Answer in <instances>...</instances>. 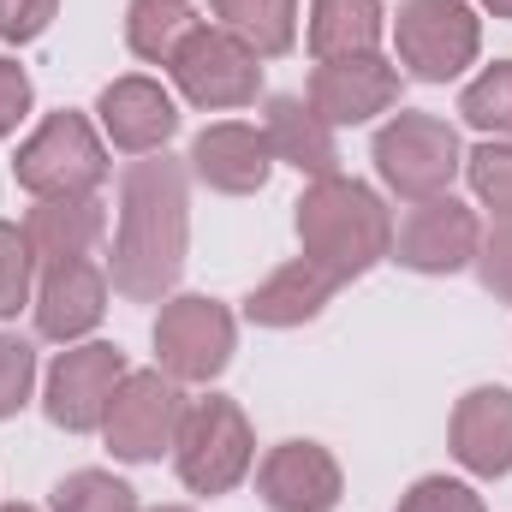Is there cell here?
<instances>
[{
  "label": "cell",
  "mask_w": 512,
  "mask_h": 512,
  "mask_svg": "<svg viewBox=\"0 0 512 512\" xmlns=\"http://www.w3.org/2000/svg\"><path fill=\"white\" fill-rule=\"evenodd\" d=\"M191 239V197H185V161L173 155H137L120 173V233H114V292L131 304H161L185 274Z\"/></svg>",
  "instance_id": "obj_1"
},
{
  "label": "cell",
  "mask_w": 512,
  "mask_h": 512,
  "mask_svg": "<svg viewBox=\"0 0 512 512\" xmlns=\"http://www.w3.org/2000/svg\"><path fill=\"white\" fill-rule=\"evenodd\" d=\"M30 310H36V334H42V340L78 346V340L108 316V274H102L90 256H84V262H60V268L42 274Z\"/></svg>",
  "instance_id": "obj_16"
},
{
  "label": "cell",
  "mask_w": 512,
  "mask_h": 512,
  "mask_svg": "<svg viewBox=\"0 0 512 512\" xmlns=\"http://www.w3.org/2000/svg\"><path fill=\"white\" fill-rule=\"evenodd\" d=\"M96 114H102V137H108L120 155H155V149H167V137L179 131V102H173L155 78H143V72L114 78V84L96 96Z\"/></svg>",
  "instance_id": "obj_15"
},
{
  "label": "cell",
  "mask_w": 512,
  "mask_h": 512,
  "mask_svg": "<svg viewBox=\"0 0 512 512\" xmlns=\"http://www.w3.org/2000/svg\"><path fill=\"white\" fill-rule=\"evenodd\" d=\"M334 292H340V280L328 268H316L310 256H298V262L274 268L245 298V316H251L256 328H304V322H316L328 310Z\"/></svg>",
  "instance_id": "obj_20"
},
{
  "label": "cell",
  "mask_w": 512,
  "mask_h": 512,
  "mask_svg": "<svg viewBox=\"0 0 512 512\" xmlns=\"http://www.w3.org/2000/svg\"><path fill=\"white\" fill-rule=\"evenodd\" d=\"M215 24L233 30L256 60H280L298 42V0H215Z\"/></svg>",
  "instance_id": "obj_22"
},
{
  "label": "cell",
  "mask_w": 512,
  "mask_h": 512,
  "mask_svg": "<svg viewBox=\"0 0 512 512\" xmlns=\"http://www.w3.org/2000/svg\"><path fill=\"white\" fill-rule=\"evenodd\" d=\"M262 137H268L274 161L298 167L304 179H334V173H340L334 126H328L304 96H268V108H262Z\"/></svg>",
  "instance_id": "obj_19"
},
{
  "label": "cell",
  "mask_w": 512,
  "mask_h": 512,
  "mask_svg": "<svg viewBox=\"0 0 512 512\" xmlns=\"http://www.w3.org/2000/svg\"><path fill=\"white\" fill-rule=\"evenodd\" d=\"M155 512H191V507H155Z\"/></svg>",
  "instance_id": "obj_35"
},
{
  "label": "cell",
  "mask_w": 512,
  "mask_h": 512,
  "mask_svg": "<svg viewBox=\"0 0 512 512\" xmlns=\"http://www.w3.org/2000/svg\"><path fill=\"white\" fill-rule=\"evenodd\" d=\"M30 96H36V90H30V78H24V66L0 54V137L18 131V120L30 114Z\"/></svg>",
  "instance_id": "obj_32"
},
{
  "label": "cell",
  "mask_w": 512,
  "mask_h": 512,
  "mask_svg": "<svg viewBox=\"0 0 512 512\" xmlns=\"http://www.w3.org/2000/svg\"><path fill=\"white\" fill-rule=\"evenodd\" d=\"M102 233H108L102 197H36V209L24 215V239H30V251H36L42 268L96 256Z\"/></svg>",
  "instance_id": "obj_18"
},
{
  "label": "cell",
  "mask_w": 512,
  "mask_h": 512,
  "mask_svg": "<svg viewBox=\"0 0 512 512\" xmlns=\"http://www.w3.org/2000/svg\"><path fill=\"white\" fill-rule=\"evenodd\" d=\"M370 155H376V179H382L393 197H405V203L447 197V185L465 167L459 131L447 126L441 114H393L376 131V149Z\"/></svg>",
  "instance_id": "obj_5"
},
{
  "label": "cell",
  "mask_w": 512,
  "mask_h": 512,
  "mask_svg": "<svg viewBox=\"0 0 512 512\" xmlns=\"http://www.w3.org/2000/svg\"><path fill=\"white\" fill-rule=\"evenodd\" d=\"M30 387H36V346L18 334H0V423L30 399Z\"/></svg>",
  "instance_id": "obj_29"
},
{
  "label": "cell",
  "mask_w": 512,
  "mask_h": 512,
  "mask_svg": "<svg viewBox=\"0 0 512 512\" xmlns=\"http://www.w3.org/2000/svg\"><path fill=\"white\" fill-rule=\"evenodd\" d=\"M256 489H262L268 512H334L346 477L322 441H280L256 465Z\"/></svg>",
  "instance_id": "obj_13"
},
{
  "label": "cell",
  "mask_w": 512,
  "mask_h": 512,
  "mask_svg": "<svg viewBox=\"0 0 512 512\" xmlns=\"http://www.w3.org/2000/svg\"><path fill=\"white\" fill-rule=\"evenodd\" d=\"M185 405H191L185 382H173L167 370H131L114 393V405H108V417H102L108 453L126 465H155L161 453H173Z\"/></svg>",
  "instance_id": "obj_9"
},
{
  "label": "cell",
  "mask_w": 512,
  "mask_h": 512,
  "mask_svg": "<svg viewBox=\"0 0 512 512\" xmlns=\"http://www.w3.org/2000/svg\"><path fill=\"white\" fill-rule=\"evenodd\" d=\"M477 280L512 304V215H495V227L477 239Z\"/></svg>",
  "instance_id": "obj_30"
},
{
  "label": "cell",
  "mask_w": 512,
  "mask_h": 512,
  "mask_svg": "<svg viewBox=\"0 0 512 512\" xmlns=\"http://www.w3.org/2000/svg\"><path fill=\"white\" fill-rule=\"evenodd\" d=\"M60 0H0V42H36L48 24H54Z\"/></svg>",
  "instance_id": "obj_31"
},
{
  "label": "cell",
  "mask_w": 512,
  "mask_h": 512,
  "mask_svg": "<svg viewBox=\"0 0 512 512\" xmlns=\"http://www.w3.org/2000/svg\"><path fill=\"white\" fill-rule=\"evenodd\" d=\"M54 512H137V489L114 471H72L54 483Z\"/></svg>",
  "instance_id": "obj_25"
},
{
  "label": "cell",
  "mask_w": 512,
  "mask_h": 512,
  "mask_svg": "<svg viewBox=\"0 0 512 512\" xmlns=\"http://www.w3.org/2000/svg\"><path fill=\"white\" fill-rule=\"evenodd\" d=\"M167 72H173L179 96L191 108H203V114L251 108L256 90H262V60H256L233 30H221V24H197L179 42V54L167 60Z\"/></svg>",
  "instance_id": "obj_8"
},
{
  "label": "cell",
  "mask_w": 512,
  "mask_h": 512,
  "mask_svg": "<svg viewBox=\"0 0 512 512\" xmlns=\"http://www.w3.org/2000/svg\"><path fill=\"white\" fill-rule=\"evenodd\" d=\"M12 179L30 197H96L108 185V137L84 114H48L12 155Z\"/></svg>",
  "instance_id": "obj_4"
},
{
  "label": "cell",
  "mask_w": 512,
  "mask_h": 512,
  "mask_svg": "<svg viewBox=\"0 0 512 512\" xmlns=\"http://www.w3.org/2000/svg\"><path fill=\"white\" fill-rule=\"evenodd\" d=\"M0 512H36V507H0Z\"/></svg>",
  "instance_id": "obj_34"
},
{
  "label": "cell",
  "mask_w": 512,
  "mask_h": 512,
  "mask_svg": "<svg viewBox=\"0 0 512 512\" xmlns=\"http://www.w3.org/2000/svg\"><path fill=\"white\" fill-rule=\"evenodd\" d=\"M298 215V245L316 268H328L340 286L346 280H364L376 262H387L393 251V215L387 203L364 185V179H310V191L292 203Z\"/></svg>",
  "instance_id": "obj_2"
},
{
  "label": "cell",
  "mask_w": 512,
  "mask_h": 512,
  "mask_svg": "<svg viewBox=\"0 0 512 512\" xmlns=\"http://www.w3.org/2000/svg\"><path fill=\"white\" fill-rule=\"evenodd\" d=\"M477 239H483L477 209H465L459 197H429V203H411L387 256L411 274H459L477 262Z\"/></svg>",
  "instance_id": "obj_11"
},
{
  "label": "cell",
  "mask_w": 512,
  "mask_h": 512,
  "mask_svg": "<svg viewBox=\"0 0 512 512\" xmlns=\"http://www.w3.org/2000/svg\"><path fill=\"white\" fill-rule=\"evenodd\" d=\"M126 352L108 346V340H84V346H66L54 364H48V382H42V411L54 429L66 435H90L102 429L114 393L126 382Z\"/></svg>",
  "instance_id": "obj_10"
},
{
  "label": "cell",
  "mask_w": 512,
  "mask_h": 512,
  "mask_svg": "<svg viewBox=\"0 0 512 512\" xmlns=\"http://www.w3.org/2000/svg\"><path fill=\"white\" fill-rule=\"evenodd\" d=\"M459 120H465L471 131H483V137H512V60L489 66L483 78L465 84Z\"/></svg>",
  "instance_id": "obj_24"
},
{
  "label": "cell",
  "mask_w": 512,
  "mask_h": 512,
  "mask_svg": "<svg viewBox=\"0 0 512 512\" xmlns=\"http://www.w3.org/2000/svg\"><path fill=\"white\" fill-rule=\"evenodd\" d=\"M393 48H399V66L411 78L453 84L465 66H477L483 18L465 0H405L393 18Z\"/></svg>",
  "instance_id": "obj_7"
},
{
  "label": "cell",
  "mask_w": 512,
  "mask_h": 512,
  "mask_svg": "<svg viewBox=\"0 0 512 512\" xmlns=\"http://www.w3.org/2000/svg\"><path fill=\"white\" fill-rule=\"evenodd\" d=\"M393 512H489V507H483V495H477L471 483H459V477H417V483L399 495Z\"/></svg>",
  "instance_id": "obj_28"
},
{
  "label": "cell",
  "mask_w": 512,
  "mask_h": 512,
  "mask_svg": "<svg viewBox=\"0 0 512 512\" xmlns=\"http://www.w3.org/2000/svg\"><path fill=\"white\" fill-rule=\"evenodd\" d=\"M256 435L251 417L239 411V399L227 393H203L185 405L179 435H173V471L191 495H233L251 477Z\"/></svg>",
  "instance_id": "obj_3"
},
{
  "label": "cell",
  "mask_w": 512,
  "mask_h": 512,
  "mask_svg": "<svg viewBox=\"0 0 512 512\" xmlns=\"http://www.w3.org/2000/svg\"><path fill=\"white\" fill-rule=\"evenodd\" d=\"M36 268H42V262L30 251L24 227L0 221V322L18 316V310H30V298H36Z\"/></svg>",
  "instance_id": "obj_26"
},
{
  "label": "cell",
  "mask_w": 512,
  "mask_h": 512,
  "mask_svg": "<svg viewBox=\"0 0 512 512\" xmlns=\"http://www.w3.org/2000/svg\"><path fill=\"white\" fill-rule=\"evenodd\" d=\"M328 126H370L399 102V66L382 54H352V60H316L310 96H304Z\"/></svg>",
  "instance_id": "obj_12"
},
{
  "label": "cell",
  "mask_w": 512,
  "mask_h": 512,
  "mask_svg": "<svg viewBox=\"0 0 512 512\" xmlns=\"http://www.w3.org/2000/svg\"><path fill=\"white\" fill-rule=\"evenodd\" d=\"M382 30H387L382 0H310V54L316 60L376 54Z\"/></svg>",
  "instance_id": "obj_21"
},
{
  "label": "cell",
  "mask_w": 512,
  "mask_h": 512,
  "mask_svg": "<svg viewBox=\"0 0 512 512\" xmlns=\"http://www.w3.org/2000/svg\"><path fill=\"white\" fill-rule=\"evenodd\" d=\"M191 173L209 185V191H221V197H256L262 185H268V173H274V149H268V137L262 126H245V120H215V126H203L191 137Z\"/></svg>",
  "instance_id": "obj_14"
},
{
  "label": "cell",
  "mask_w": 512,
  "mask_h": 512,
  "mask_svg": "<svg viewBox=\"0 0 512 512\" xmlns=\"http://www.w3.org/2000/svg\"><path fill=\"white\" fill-rule=\"evenodd\" d=\"M483 6H489L495 18H512V0H483Z\"/></svg>",
  "instance_id": "obj_33"
},
{
  "label": "cell",
  "mask_w": 512,
  "mask_h": 512,
  "mask_svg": "<svg viewBox=\"0 0 512 512\" xmlns=\"http://www.w3.org/2000/svg\"><path fill=\"white\" fill-rule=\"evenodd\" d=\"M233 346V310L209 292H179L155 316V370H167L173 382H215L233 364Z\"/></svg>",
  "instance_id": "obj_6"
},
{
  "label": "cell",
  "mask_w": 512,
  "mask_h": 512,
  "mask_svg": "<svg viewBox=\"0 0 512 512\" xmlns=\"http://www.w3.org/2000/svg\"><path fill=\"white\" fill-rule=\"evenodd\" d=\"M447 441H453V459L471 477H507L512 471V387H471L453 405Z\"/></svg>",
  "instance_id": "obj_17"
},
{
  "label": "cell",
  "mask_w": 512,
  "mask_h": 512,
  "mask_svg": "<svg viewBox=\"0 0 512 512\" xmlns=\"http://www.w3.org/2000/svg\"><path fill=\"white\" fill-rule=\"evenodd\" d=\"M465 179H471V191H477L483 209L512 215V137H483L465 155Z\"/></svg>",
  "instance_id": "obj_27"
},
{
  "label": "cell",
  "mask_w": 512,
  "mask_h": 512,
  "mask_svg": "<svg viewBox=\"0 0 512 512\" xmlns=\"http://www.w3.org/2000/svg\"><path fill=\"white\" fill-rule=\"evenodd\" d=\"M197 24L203 18L191 12V0H131L126 6V48L137 60H149V66H167Z\"/></svg>",
  "instance_id": "obj_23"
}]
</instances>
